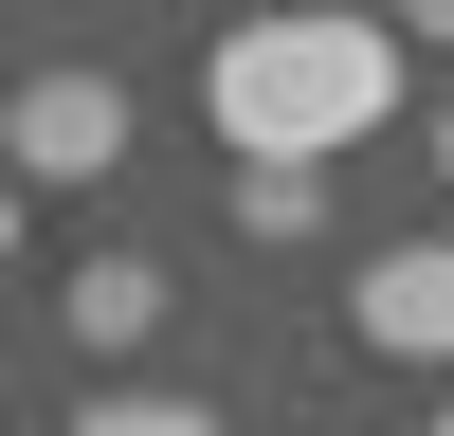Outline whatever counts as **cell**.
<instances>
[{"label":"cell","instance_id":"cell-1","mask_svg":"<svg viewBox=\"0 0 454 436\" xmlns=\"http://www.w3.org/2000/svg\"><path fill=\"white\" fill-rule=\"evenodd\" d=\"M200 109L237 164H346V145L400 128V19L364 0H254V19L200 36Z\"/></svg>","mask_w":454,"mask_h":436},{"label":"cell","instance_id":"cell-2","mask_svg":"<svg viewBox=\"0 0 454 436\" xmlns=\"http://www.w3.org/2000/svg\"><path fill=\"white\" fill-rule=\"evenodd\" d=\"M145 145L128 73H19V182H109Z\"/></svg>","mask_w":454,"mask_h":436},{"label":"cell","instance_id":"cell-3","mask_svg":"<svg viewBox=\"0 0 454 436\" xmlns=\"http://www.w3.org/2000/svg\"><path fill=\"white\" fill-rule=\"evenodd\" d=\"M346 346L364 363H454V237H400L346 273Z\"/></svg>","mask_w":454,"mask_h":436},{"label":"cell","instance_id":"cell-4","mask_svg":"<svg viewBox=\"0 0 454 436\" xmlns=\"http://www.w3.org/2000/svg\"><path fill=\"white\" fill-rule=\"evenodd\" d=\"M145 327H164V254H73L55 273V346L73 363H128Z\"/></svg>","mask_w":454,"mask_h":436},{"label":"cell","instance_id":"cell-5","mask_svg":"<svg viewBox=\"0 0 454 436\" xmlns=\"http://www.w3.org/2000/svg\"><path fill=\"white\" fill-rule=\"evenodd\" d=\"M218 218H237L254 254H309V237H327V164H237V182H218Z\"/></svg>","mask_w":454,"mask_h":436},{"label":"cell","instance_id":"cell-6","mask_svg":"<svg viewBox=\"0 0 454 436\" xmlns=\"http://www.w3.org/2000/svg\"><path fill=\"white\" fill-rule=\"evenodd\" d=\"M73 436H218V418H200V400H164V382H91V400H73Z\"/></svg>","mask_w":454,"mask_h":436},{"label":"cell","instance_id":"cell-7","mask_svg":"<svg viewBox=\"0 0 454 436\" xmlns=\"http://www.w3.org/2000/svg\"><path fill=\"white\" fill-rule=\"evenodd\" d=\"M400 36H436V55H454V0H400Z\"/></svg>","mask_w":454,"mask_h":436},{"label":"cell","instance_id":"cell-8","mask_svg":"<svg viewBox=\"0 0 454 436\" xmlns=\"http://www.w3.org/2000/svg\"><path fill=\"white\" fill-rule=\"evenodd\" d=\"M436 182H454V109H436Z\"/></svg>","mask_w":454,"mask_h":436},{"label":"cell","instance_id":"cell-9","mask_svg":"<svg viewBox=\"0 0 454 436\" xmlns=\"http://www.w3.org/2000/svg\"><path fill=\"white\" fill-rule=\"evenodd\" d=\"M436 436H454V400H436Z\"/></svg>","mask_w":454,"mask_h":436},{"label":"cell","instance_id":"cell-10","mask_svg":"<svg viewBox=\"0 0 454 436\" xmlns=\"http://www.w3.org/2000/svg\"><path fill=\"white\" fill-rule=\"evenodd\" d=\"M182 19H200V0H182Z\"/></svg>","mask_w":454,"mask_h":436}]
</instances>
